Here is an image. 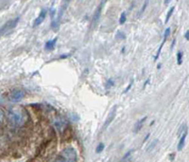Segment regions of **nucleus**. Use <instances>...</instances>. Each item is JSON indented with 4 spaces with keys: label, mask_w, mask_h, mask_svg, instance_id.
<instances>
[{
    "label": "nucleus",
    "mask_w": 189,
    "mask_h": 162,
    "mask_svg": "<svg viewBox=\"0 0 189 162\" xmlns=\"http://www.w3.org/2000/svg\"><path fill=\"white\" fill-rule=\"evenodd\" d=\"M8 118L12 126L23 127L28 121V114L23 106H14L9 109Z\"/></svg>",
    "instance_id": "f257e3e1"
},
{
    "label": "nucleus",
    "mask_w": 189,
    "mask_h": 162,
    "mask_svg": "<svg viewBox=\"0 0 189 162\" xmlns=\"http://www.w3.org/2000/svg\"><path fill=\"white\" fill-rule=\"evenodd\" d=\"M77 160V152L72 147L65 148L56 157V161H62V162H75Z\"/></svg>",
    "instance_id": "f03ea898"
},
{
    "label": "nucleus",
    "mask_w": 189,
    "mask_h": 162,
    "mask_svg": "<svg viewBox=\"0 0 189 162\" xmlns=\"http://www.w3.org/2000/svg\"><path fill=\"white\" fill-rule=\"evenodd\" d=\"M25 96H26V92L24 90L15 88L10 91L9 95V100L12 102H19L21 100H23L25 98Z\"/></svg>",
    "instance_id": "7ed1b4c3"
},
{
    "label": "nucleus",
    "mask_w": 189,
    "mask_h": 162,
    "mask_svg": "<svg viewBox=\"0 0 189 162\" xmlns=\"http://www.w3.org/2000/svg\"><path fill=\"white\" fill-rule=\"evenodd\" d=\"M70 1H71V0H64V1H63L62 7H61V9H60V12H59V14H58V17L55 19L54 21H52V23H51V28H52V29H56L58 28V26H59V24H60V21H61V19H62V14H63V13L65 12L66 7L68 6V4L70 3Z\"/></svg>",
    "instance_id": "20e7f679"
},
{
    "label": "nucleus",
    "mask_w": 189,
    "mask_h": 162,
    "mask_svg": "<svg viewBox=\"0 0 189 162\" xmlns=\"http://www.w3.org/2000/svg\"><path fill=\"white\" fill-rule=\"evenodd\" d=\"M19 20H20V17H16L13 20H9L8 22H6L5 25L0 29V35H3V34L7 33L8 31L13 29L17 26Z\"/></svg>",
    "instance_id": "39448f33"
},
{
    "label": "nucleus",
    "mask_w": 189,
    "mask_h": 162,
    "mask_svg": "<svg viewBox=\"0 0 189 162\" xmlns=\"http://www.w3.org/2000/svg\"><path fill=\"white\" fill-rule=\"evenodd\" d=\"M54 126L56 128V130L60 133V135H62V133L65 131V129L68 126V122L62 117H58L54 121Z\"/></svg>",
    "instance_id": "423d86ee"
},
{
    "label": "nucleus",
    "mask_w": 189,
    "mask_h": 162,
    "mask_svg": "<svg viewBox=\"0 0 189 162\" xmlns=\"http://www.w3.org/2000/svg\"><path fill=\"white\" fill-rule=\"evenodd\" d=\"M105 2H106V0H102V1L99 3V5L97 6L96 12H95V14H94V16H93V20H92V25H91V28H92V29H94V28L96 26L97 22L99 21V19H100L101 14H102V9H103V7H104Z\"/></svg>",
    "instance_id": "0eeeda50"
},
{
    "label": "nucleus",
    "mask_w": 189,
    "mask_h": 162,
    "mask_svg": "<svg viewBox=\"0 0 189 162\" xmlns=\"http://www.w3.org/2000/svg\"><path fill=\"white\" fill-rule=\"evenodd\" d=\"M116 111H117V108H116V106L115 105V106L113 107L112 111L110 112L109 116L107 117L106 121L104 122V124L102 125V128H101V133H103V132L106 130V129L110 126V124L113 122V121L115 120V116H116Z\"/></svg>",
    "instance_id": "6e6552de"
},
{
    "label": "nucleus",
    "mask_w": 189,
    "mask_h": 162,
    "mask_svg": "<svg viewBox=\"0 0 189 162\" xmlns=\"http://www.w3.org/2000/svg\"><path fill=\"white\" fill-rule=\"evenodd\" d=\"M170 30H171L170 28H168V29H166L164 30V41L162 42V44L160 45V47H159V48H158V50H157L156 55H155V57H154V61H157V60H158V58H159V56H160V54H161V51H162V48H163L164 45L165 44L166 40H168V37L169 34H170Z\"/></svg>",
    "instance_id": "1a4fd4ad"
},
{
    "label": "nucleus",
    "mask_w": 189,
    "mask_h": 162,
    "mask_svg": "<svg viewBox=\"0 0 189 162\" xmlns=\"http://www.w3.org/2000/svg\"><path fill=\"white\" fill-rule=\"evenodd\" d=\"M47 14V10H46V9H43V10H41V13H40L39 16L34 20V22H33L32 27H33V28H36V27L40 26V25L43 22V21H44V19H46Z\"/></svg>",
    "instance_id": "9d476101"
},
{
    "label": "nucleus",
    "mask_w": 189,
    "mask_h": 162,
    "mask_svg": "<svg viewBox=\"0 0 189 162\" xmlns=\"http://www.w3.org/2000/svg\"><path fill=\"white\" fill-rule=\"evenodd\" d=\"M186 136H187V129H185V130L182 133V135L180 136V141L179 143H178V146H177V150L179 151H182L185 145V139H186Z\"/></svg>",
    "instance_id": "9b49d317"
},
{
    "label": "nucleus",
    "mask_w": 189,
    "mask_h": 162,
    "mask_svg": "<svg viewBox=\"0 0 189 162\" xmlns=\"http://www.w3.org/2000/svg\"><path fill=\"white\" fill-rule=\"evenodd\" d=\"M148 117H144L141 120H139L138 122H136V123L134 124V127H133V133L134 134H137L141 131V129L143 128V125L145 123V122L147 121Z\"/></svg>",
    "instance_id": "f8f14e48"
},
{
    "label": "nucleus",
    "mask_w": 189,
    "mask_h": 162,
    "mask_svg": "<svg viewBox=\"0 0 189 162\" xmlns=\"http://www.w3.org/2000/svg\"><path fill=\"white\" fill-rule=\"evenodd\" d=\"M57 40L58 38H54L53 40H49L46 43V45H44V49L47 50V51H51L55 48V45H56L57 43Z\"/></svg>",
    "instance_id": "ddd939ff"
},
{
    "label": "nucleus",
    "mask_w": 189,
    "mask_h": 162,
    "mask_svg": "<svg viewBox=\"0 0 189 162\" xmlns=\"http://www.w3.org/2000/svg\"><path fill=\"white\" fill-rule=\"evenodd\" d=\"M158 141H159L158 139H154V140H152V141L149 144L148 148H147V152H149H149H151V151L155 148V146L157 145Z\"/></svg>",
    "instance_id": "4468645a"
},
{
    "label": "nucleus",
    "mask_w": 189,
    "mask_h": 162,
    "mask_svg": "<svg viewBox=\"0 0 189 162\" xmlns=\"http://www.w3.org/2000/svg\"><path fill=\"white\" fill-rule=\"evenodd\" d=\"M183 52L178 51V53H177V64H179V66H181V64H183Z\"/></svg>",
    "instance_id": "2eb2a0df"
},
{
    "label": "nucleus",
    "mask_w": 189,
    "mask_h": 162,
    "mask_svg": "<svg viewBox=\"0 0 189 162\" xmlns=\"http://www.w3.org/2000/svg\"><path fill=\"white\" fill-rule=\"evenodd\" d=\"M114 85H115V81H114L113 79H110V80H108V81L106 82V83H105V88L108 90V89H110V88H112Z\"/></svg>",
    "instance_id": "dca6fc26"
},
{
    "label": "nucleus",
    "mask_w": 189,
    "mask_h": 162,
    "mask_svg": "<svg viewBox=\"0 0 189 162\" xmlns=\"http://www.w3.org/2000/svg\"><path fill=\"white\" fill-rule=\"evenodd\" d=\"M174 10H175V7H171L170 10H168V14H166V17H165V20H164V23H165V24L168 22V20H169V18L171 17V15H172V14H173V12H174Z\"/></svg>",
    "instance_id": "f3484780"
},
{
    "label": "nucleus",
    "mask_w": 189,
    "mask_h": 162,
    "mask_svg": "<svg viewBox=\"0 0 189 162\" xmlns=\"http://www.w3.org/2000/svg\"><path fill=\"white\" fill-rule=\"evenodd\" d=\"M104 149H105L104 143H99V144L96 146V154H100Z\"/></svg>",
    "instance_id": "a211bd4d"
},
{
    "label": "nucleus",
    "mask_w": 189,
    "mask_h": 162,
    "mask_svg": "<svg viewBox=\"0 0 189 162\" xmlns=\"http://www.w3.org/2000/svg\"><path fill=\"white\" fill-rule=\"evenodd\" d=\"M127 20V15H126V13H122L121 15H120V18H119V23L121 25H123Z\"/></svg>",
    "instance_id": "6ab92c4d"
},
{
    "label": "nucleus",
    "mask_w": 189,
    "mask_h": 162,
    "mask_svg": "<svg viewBox=\"0 0 189 162\" xmlns=\"http://www.w3.org/2000/svg\"><path fill=\"white\" fill-rule=\"evenodd\" d=\"M5 120V112L0 108V125H2Z\"/></svg>",
    "instance_id": "aec40b11"
},
{
    "label": "nucleus",
    "mask_w": 189,
    "mask_h": 162,
    "mask_svg": "<svg viewBox=\"0 0 189 162\" xmlns=\"http://www.w3.org/2000/svg\"><path fill=\"white\" fill-rule=\"evenodd\" d=\"M116 38H118V39H121V40H123V39H125L126 38V35L123 33V32H122L121 30H118L117 31V33H116Z\"/></svg>",
    "instance_id": "412c9836"
},
{
    "label": "nucleus",
    "mask_w": 189,
    "mask_h": 162,
    "mask_svg": "<svg viewBox=\"0 0 189 162\" xmlns=\"http://www.w3.org/2000/svg\"><path fill=\"white\" fill-rule=\"evenodd\" d=\"M148 5H149V0H146L145 3H144V5H143V7H142L141 12L139 13V15H140V14H142L144 12H145V10H146V8H147V6H148Z\"/></svg>",
    "instance_id": "4be33fe9"
},
{
    "label": "nucleus",
    "mask_w": 189,
    "mask_h": 162,
    "mask_svg": "<svg viewBox=\"0 0 189 162\" xmlns=\"http://www.w3.org/2000/svg\"><path fill=\"white\" fill-rule=\"evenodd\" d=\"M132 84H133V80H131L130 81V83H129V85H128V87L123 91V94H126V93H128L129 91H130V89L131 88V86H132Z\"/></svg>",
    "instance_id": "5701e85b"
},
{
    "label": "nucleus",
    "mask_w": 189,
    "mask_h": 162,
    "mask_svg": "<svg viewBox=\"0 0 189 162\" xmlns=\"http://www.w3.org/2000/svg\"><path fill=\"white\" fill-rule=\"evenodd\" d=\"M132 154V151L130 150V151H128V152L126 153V155L123 156V158H122V161H124V160H128V157L130 156Z\"/></svg>",
    "instance_id": "b1692460"
},
{
    "label": "nucleus",
    "mask_w": 189,
    "mask_h": 162,
    "mask_svg": "<svg viewBox=\"0 0 189 162\" xmlns=\"http://www.w3.org/2000/svg\"><path fill=\"white\" fill-rule=\"evenodd\" d=\"M184 37H185V39L188 41L189 40V30H186L185 31V34H184Z\"/></svg>",
    "instance_id": "393cba45"
},
{
    "label": "nucleus",
    "mask_w": 189,
    "mask_h": 162,
    "mask_svg": "<svg viewBox=\"0 0 189 162\" xmlns=\"http://www.w3.org/2000/svg\"><path fill=\"white\" fill-rule=\"evenodd\" d=\"M174 158H175V155H174V154H171V155L169 156V160H170V161H173Z\"/></svg>",
    "instance_id": "a878e982"
},
{
    "label": "nucleus",
    "mask_w": 189,
    "mask_h": 162,
    "mask_svg": "<svg viewBox=\"0 0 189 162\" xmlns=\"http://www.w3.org/2000/svg\"><path fill=\"white\" fill-rule=\"evenodd\" d=\"M149 136H150V134L149 133V134H148V135L146 136V137H145V139H144V141H143V142H146V141H147V140H148V138L149 137Z\"/></svg>",
    "instance_id": "bb28decb"
},
{
    "label": "nucleus",
    "mask_w": 189,
    "mask_h": 162,
    "mask_svg": "<svg viewBox=\"0 0 189 162\" xmlns=\"http://www.w3.org/2000/svg\"><path fill=\"white\" fill-rule=\"evenodd\" d=\"M69 55H62L61 57H60V59H65V58H67Z\"/></svg>",
    "instance_id": "cd10ccee"
},
{
    "label": "nucleus",
    "mask_w": 189,
    "mask_h": 162,
    "mask_svg": "<svg viewBox=\"0 0 189 162\" xmlns=\"http://www.w3.org/2000/svg\"><path fill=\"white\" fill-rule=\"evenodd\" d=\"M149 80H150V79H149L148 81H146V83H145V84H144V88H145V87H146V85H147V84H148V83H149Z\"/></svg>",
    "instance_id": "c85d7f7f"
},
{
    "label": "nucleus",
    "mask_w": 189,
    "mask_h": 162,
    "mask_svg": "<svg viewBox=\"0 0 189 162\" xmlns=\"http://www.w3.org/2000/svg\"><path fill=\"white\" fill-rule=\"evenodd\" d=\"M175 42H176V40L174 39V40H173V43H172V46H171V49H173V48H174V45H175Z\"/></svg>",
    "instance_id": "c756f323"
},
{
    "label": "nucleus",
    "mask_w": 189,
    "mask_h": 162,
    "mask_svg": "<svg viewBox=\"0 0 189 162\" xmlns=\"http://www.w3.org/2000/svg\"><path fill=\"white\" fill-rule=\"evenodd\" d=\"M157 68H158V69H160V68H161V64H158V66H157Z\"/></svg>",
    "instance_id": "7c9ffc66"
},
{
    "label": "nucleus",
    "mask_w": 189,
    "mask_h": 162,
    "mask_svg": "<svg viewBox=\"0 0 189 162\" xmlns=\"http://www.w3.org/2000/svg\"><path fill=\"white\" fill-rule=\"evenodd\" d=\"M153 124H154V121H152V122H151V123H150V125H153Z\"/></svg>",
    "instance_id": "2f4dec72"
},
{
    "label": "nucleus",
    "mask_w": 189,
    "mask_h": 162,
    "mask_svg": "<svg viewBox=\"0 0 189 162\" xmlns=\"http://www.w3.org/2000/svg\"><path fill=\"white\" fill-rule=\"evenodd\" d=\"M168 0H166V1H165V4H168Z\"/></svg>",
    "instance_id": "473e14b6"
},
{
    "label": "nucleus",
    "mask_w": 189,
    "mask_h": 162,
    "mask_svg": "<svg viewBox=\"0 0 189 162\" xmlns=\"http://www.w3.org/2000/svg\"><path fill=\"white\" fill-rule=\"evenodd\" d=\"M177 1H178V0H177Z\"/></svg>",
    "instance_id": "72a5a7b5"
}]
</instances>
